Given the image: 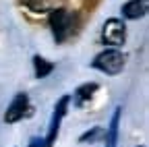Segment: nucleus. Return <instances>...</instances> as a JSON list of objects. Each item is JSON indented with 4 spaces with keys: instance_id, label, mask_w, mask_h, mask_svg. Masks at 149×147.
Returning <instances> with one entry per match:
<instances>
[{
    "instance_id": "obj_6",
    "label": "nucleus",
    "mask_w": 149,
    "mask_h": 147,
    "mask_svg": "<svg viewBox=\"0 0 149 147\" xmlns=\"http://www.w3.org/2000/svg\"><path fill=\"white\" fill-rule=\"evenodd\" d=\"M149 10V0H128V2L122 6V15L126 19H141L145 17Z\"/></svg>"
},
{
    "instance_id": "obj_1",
    "label": "nucleus",
    "mask_w": 149,
    "mask_h": 147,
    "mask_svg": "<svg viewBox=\"0 0 149 147\" xmlns=\"http://www.w3.org/2000/svg\"><path fill=\"white\" fill-rule=\"evenodd\" d=\"M48 23H50L54 40L58 44H62L68 35L72 33V29H74V17L66 8H50Z\"/></svg>"
},
{
    "instance_id": "obj_13",
    "label": "nucleus",
    "mask_w": 149,
    "mask_h": 147,
    "mask_svg": "<svg viewBox=\"0 0 149 147\" xmlns=\"http://www.w3.org/2000/svg\"><path fill=\"white\" fill-rule=\"evenodd\" d=\"M139 147H145V145H139Z\"/></svg>"
},
{
    "instance_id": "obj_4",
    "label": "nucleus",
    "mask_w": 149,
    "mask_h": 147,
    "mask_svg": "<svg viewBox=\"0 0 149 147\" xmlns=\"http://www.w3.org/2000/svg\"><path fill=\"white\" fill-rule=\"evenodd\" d=\"M126 40V25L122 19H108L102 27V42L106 46L118 48Z\"/></svg>"
},
{
    "instance_id": "obj_7",
    "label": "nucleus",
    "mask_w": 149,
    "mask_h": 147,
    "mask_svg": "<svg viewBox=\"0 0 149 147\" xmlns=\"http://www.w3.org/2000/svg\"><path fill=\"white\" fill-rule=\"evenodd\" d=\"M120 116H122V108H116L114 114H112V120H110L108 131L104 133L106 147H118V126H120Z\"/></svg>"
},
{
    "instance_id": "obj_3",
    "label": "nucleus",
    "mask_w": 149,
    "mask_h": 147,
    "mask_svg": "<svg viewBox=\"0 0 149 147\" xmlns=\"http://www.w3.org/2000/svg\"><path fill=\"white\" fill-rule=\"evenodd\" d=\"M68 104H70V95H62V98L58 100V104L54 106V112H52V118H50V126H48V137L44 139V141H46V147H54L56 137H58V133H60L62 118L66 116Z\"/></svg>"
},
{
    "instance_id": "obj_10",
    "label": "nucleus",
    "mask_w": 149,
    "mask_h": 147,
    "mask_svg": "<svg viewBox=\"0 0 149 147\" xmlns=\"http://www.w3.org/2000/svg\"><path fill=\"white\" fill-rule=\"evenodd\" d=\"M31 13H50L52 0H21Z\"/></svg>"
},
{
    "instance_id": "obj_8",
    "label": "nucleus",
    "mask_w": 149,
    "mask_h": 147,
    "mask_svg": "<svg viewBox=\"0 0 149 147\" xmlns=\"http://www.w3.org/2000/svg\"><path fill=\"white\" fill-rule=\"evenodd\" d=\"M97 83H83V85H79L77 89H74V93H72V100H74V104H83L85 100H89L93 93L97 91Z\"/></svg>"
},
{
    "instance_id": "obj_5",
    "label": "nucleus",
    "mask_w": 149,
    "mask_h": 147,
    "mask_svg": "<svg viewBox=\"0 0 149 147\" xmlns=\"http://www.w3.org/2000/svg\"><path fill=\"white\" fill-rule=\"evenodd\" d=\"M27 108H29V98H27V93H17V95L13 98V102L8 104L6 112H4V122H6V124L19 122V120L25 116Z\"/></svg>"
},
{
    "instance_id": "obj_11",
    "label": "nucleus",
    "mask_w": 149,
    "mask_h": 147,
    "mask_svg": "<svg viewBox=\"0 0 149 147\" xmlns=\"http://www.w3.org/2000/svg\"><path fill=\"white\" fill-rule=\"evenodd\" d=\"M104 133H106V131H104L102 126H93L91 131H87V133H83V135H81V139H79V141H81V143H87V141H89V143H93V141H97L100 137H104Z\"/></svg>"
},
{
    "instance_id": "obj_2",
    "label": "nucleus",
    "mask_w": 149,
    "mask_h": 147,
    "mask_svg": "<svg viewBox=\"0 0 149 147\" xmlns=\"http://www.w3.org/2000/svg\"><path fill=\"white\" fill-rule=\"evenodd\" d=\"M91 66L106 72V75H118V72H122V68H124V56L116 48H108V50L100 52L97 56L93 58Z\"/></svg>"
},
{
    "instance_id": "obj_12",
    "label": "nucleus",
    "mask_w": 149,
    "mask_h": 147,
    "mask_svg": "<svg viewBox=\"0 0 149 147\" xmlns=\"http://www.w3.org/2000/svg\"><path fill=\"white\" fill-rule=\"evenodd\" d=\"M29 147H46V141H44L42 137H33V139L29 141Z\"/></svg>"
},
{
    "instance_id": "obj_9",
    "label": "nucleus",
    "mask_w": 149,
    "mask_h": 147,
    "mask_svg": "<svg viewBox=\"0 0 149 147\" xmlns=\"http://www.w3.org/2000/svg\"><path fill=\"white\" fill-rule=\"evenodd\" d=\"M33 70H35L37 79H44V77H48L54 70V62L46 60L44 56H33Z\"/></svg>"
}]
</instances>
